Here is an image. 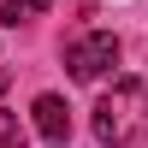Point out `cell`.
<instances>
[{
    "label": "cell",
    "instance_id": "6da1fadb",
    "mask_svg": "<svg viewBox=\"0 0 148 148\" xmlns=\"http://www.w3.org/2000/svg\"><path fill=\"white\" fill-rule=\"evenodd\" d=\"M148 136V77H119L95 101V142L101 148H130Z\"/></svg>",
    "mask_w": 148,
    "mask_h": 148
},
{
    "label": "cell",
    "instance_id": "7a4b0ae2",
    "mask_svg": "<svg viewBox=\"0 0 148 148\" xmlns=\"http://www.w3.org/2000/svg\"><path fill=\"white\" fill-rule=\"evenodd\" d=\"M65 65H71V77H77V83H101L107 71L119 65V36H107V30L77 36V42L65 47Z\"/></svg>",
    "mask_w": 148,
    "mask_h": 148
},
{
    "label": "cell",
    "instance_id": "3957f363",
    "mask_svg": "<svg viewBox=\"0 0 148 148\" xmlns=\"http://www.w3.org/2000/svg\"><path fill=\"white\" fill-rule=\"evenodd\" d=\"M36 136H42L47 148H65L71 142V107L59 101V95H36Z\"/></svg>",
    "mask_w": 148,
    "mask_h": 148
},
{
    "label": "cell",
    "instance_id": "277c9868",
    "mask_svg": "<svg viewBox=\"0 0 148 148\" xmlns=\"http://www.w3.org/2000/svg\"><path fill=\"white\" fill-rule=\"evenodd\" d=\"M47 6H53V0H0V24H30V18H42Z\"/></svg>",
    "mask_w": 148,
    "mask_h": 148
},
{
    "label": "cell",
    "instance_id": "5b68a950",
    "mask_svg": "<svg viewBox=\"0 0 148 148\" xmlns=\"http://www.w3.org/2000/svg\"><path fill=\"white\" fill-rule=\"evenodd\" d=\"M0 148H24V125L6 113V107H0Z\"/></svg>",
    "mask_w": 148,
    "mask_h": 148
}]
</instances>
